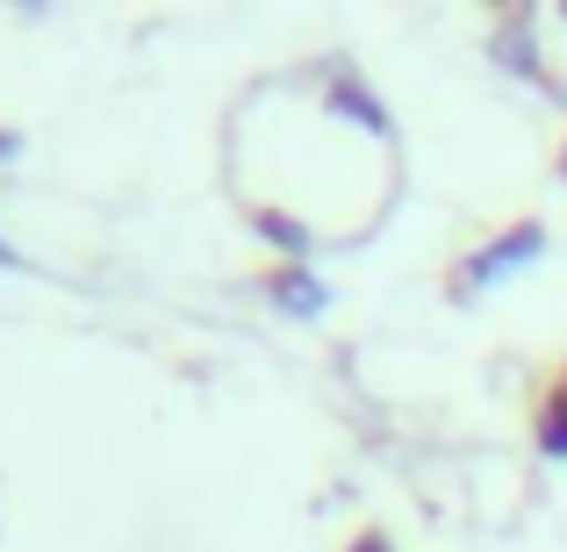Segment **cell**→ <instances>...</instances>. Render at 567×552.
<instances>
[{
	"mask_svg": "<svg viewBox=\"0 0 567 552\" xmlns=\"http://www.w3.org/2000/svg\"><path fill=\"white\" fill-rule=\"evenodd\" d=\"M539 222H525V230H511L503 244H488L482 259H467V273H460V288H488L496 273H511V265H525V259H539Z\"/></svg>",
	"mask_w": 567,
	"mask_h": 552,
	"instance_id": "cell-1",
	"label": "cell"
},
{
	"mask_svg": "<svg viewBox=\"0 0 567 552\" xmlns=\"http://www.w3.org/2000/svg\"><path fill=\"white\" fill-rule=\"evenodd\" d=\"M274 294H280V309H295V316H317V309H323V288L309 273H288Z\"/></svg>",
	"mask_w": 567,
	"mask_h": 552,
	"instance_id": "cell-2",
	"label": "cell"
},
{
	"mask_svg": "<svg viewBox=\"0 0 567 552\" xmlns=\"http://www.w3.org/2000/svg\"><path fill=\"white\" fill-rule=\"evenodd\" d=\"M539 445H546L554 459H567V387L554 395V409H546V424H539Z\"/></svg>",
	"mask_w": 567,
	"mask_h": 552,
	"instance_id": "cell-3",
	"label": "cell"
},
{
	"mask_svg": "<svg viewBox=\"0 0 567 552\" xmlns=\"http://www.w3.org/2000/svg\"><path fill=\"white\" fill-rule=\"evenodd\" d=\"M266 230H274V237H280V244H288V251H302V244H309V237H302V230H295V222H288V216H266Z\"/></svg>",
	"mask_w": 567,
	"mask_h": 552,
	"instance_id": "cell-4",
	"label": "cell"
},
{
	"mask_svg": "<svg viewBox=\"0 0 567 552\" xmlns=\"http://www.w3.org/2000/svg\"><path fill=\"white\" fill-rule=\"evenodd\" d=\"M360 552H388V545H381V539H367V545H360Z\"/></svg>",
	"mask_w": 567,
	"mask_h": 552,
	"instance_id": "cell-5",
	"label": "cell"
}]
</instances>
